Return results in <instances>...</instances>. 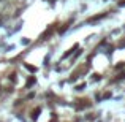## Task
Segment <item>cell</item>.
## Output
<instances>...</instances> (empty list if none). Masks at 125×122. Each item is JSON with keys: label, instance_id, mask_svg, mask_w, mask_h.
Instances as JSON below:
<instances>
[{"label": "cell", "instance_id": "1", "mask_svg": "<svg viewBox=\"0 0 125 122\" xmlns=\"http://www.w3.org/2000/svg\"><path fill=\"white\" fill-rule=\"evenodd\" d=\"M35 84V76H30V78H29V81H27V87H30V86H33Z\"/></svg>", "mask_w": 125, "mask_h": 122}, {"label": "cell", "instance_id": "2", "mask_svg": "<svg viewBox=\"0 0 125 122\" xmlns=\"http://www.w3.org/2000/svg\"><path fill=\"white\" fill-rule=\"evenodd\" d=\"M26 68L29 70V71H32V73H35V71H37V67H32V65H26Z\"/></svg>", "mask_w": 125, "mask_h": 122}, {"label": "cell", "instance_id": "3", "mask_svg": "<svg viewBox=\"0 0 125 122\" xmlns=\"http://www.w3.org/2000/svg\"><path fill=\"white\" fill-rule=\"evenodd\" d=\"M40 111H41V109H40V108H37V109L33 111V114H32V117H33V119H37V117H38V114H40Z\"/></svg>", "mask_w": 125, "mask_h": 122}, {"label": "cell", "instance_id": "4", "mask_svg": "<svg viewBox=\"0 0 125 122\" xmlns=\"http://www.w3.org/2000/svg\"><path fill=\"white\" fill-rule=\"evenodd\" d=\"M51 122H57V117L54 116V119H52V121H51Z\"/></svg>", "mask_w": 125, "mask_h": 122}]
</instances>
